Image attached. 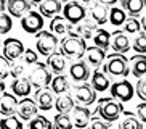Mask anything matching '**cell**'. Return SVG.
Instances as JSON below:
<instances>
[{"instance_id": "3957f363", "label": "cell", "mask_w": 146, "mask_h": 129, "mask_svg": "<svg viewBox=\"0 0 146 129\" xmlns=\"http://www.w3.org/2000/svg\"><path fill=\"white\" fill-rule=\"evenodd\" d=\"M60 52L69 60H80L85 52V39L74 34H66L64 39H61V44H58Z\"/></svg>"}, {"instance_id": "f35d334b", "label": "cell", "mask_w": 146, "mask_h": 129, "mask_svg": "<svg viewBox=\"0 0 146 129\" xmlns=\"http://www.w3.org/2000/svg\"><path fill=\"white\" fill-rule=\"evenodd\" d=\"M133 92L138 95V99L141 100V102L146 100V79L143 76L138 79V82H137V86H135V89H133Z\"/></svg>"}, {"instance_id": "9c48e42d", "label": "cell", "mask_w": 146, "mask_h": 129, "mask_svg": "<svg viewBox=\"0 0 146 129\" xmlns=\"http://www.w3.org/2000/svg\"><path fill=\"white\" fill-rule=\"evenodd\" d=\"M43 28V16L37 11H27L21 18V29L27 34H37Z\"/></svg>"}, {"instance_id": "5bb4252c", "label": "cell", "mask_w": 146, "mask_h": 129, "mask_svg": "<svg viewBox=\"0 0 146 129\" xmlns=\"http://www.w3.org/2000/svg\"><path fill=\"white\" fill-rule=\"evenodd\" d=\"M92 71L88 68V63L85 60H76L71 66H69V76L72 77L74 82H85L88 81Z\"/></svg>"}, {"instance_id": "f1b7e54d", "label": "cell", "mask_w": 146, "mask_h": 129, "mask_svg": "<svg viewBox=\"0 0 146 129\" xmlns=\"http://www.w3.org/2000/svg\"><path fill=\"white\" fill-rule=\"evenodd\" d=\"M92 40L95 42L96 47L103 48V50H108L109 48V42H111V34L106 29H103V28H96L93 36H92Z\"/></svg>"}, {"instance_id": "7c38bea8", "label": "cell", "mask_w": 146, "mask_h": 129, "mask_svg": "<svg viewBox=\"0 0 146 129\" xmlns=\"http://www.w3.org/2000/svg\"><path fill=\"white\" fill-rule=\"evenodd\" d=\"M109 5L103 3V2H93L88 5V18L98 26H103L108 23V15H109Z\"/></svg>"}, {"instance_id": "83f0119b", "label": "cell", "mask_w": 146, "mask_h": 129, "mask_svg": "<svg viewBox=\"0 0 146 129\" xmlns=\"http://www.w3.org/2000/svg\"><path fill=\"white\" fill-rule=\"evenodd\" d=\"M50 89H52V92L56 95L64 94V92L69 90V79L63 73L56 74L55 77H52V81H50Z\"/></svg>"}, {"instance_id": "ac0fdd59", "label": "cell", "mask_w": 146, "mask_h": 129, "mask_svg": "<svg viewBox=\"0 0 146 129\" xmlns=\"http://www.w3.org/2000/svg\"><path fill=\"white\" fill-rule=\"evenodd\" d=\"M109 47H112V50L117 53H125L130 48V39L125 34L124 31H114L111 36V42Z\"/></svg>"}, {"instance_id": "ffe728a7", "label": "cell", "mask_w": 146, "mask_h": 129, "mask_svg": "<svg viewBox=\"0 0 146 129\" xmlns=\"http://www.w3.org/2000/svg\"><path fill=\"white\" fill-rule=\"evenodd\" d=\"M84 56H85V61L88 64H92L93 68H98L100 64H103L104 58H106V50L96 47H85V52H84Z\"/></svg>"}, {"instance_id": "e0dca14e", "label": "cell", "mask_w": 146, "mask_h": 129, "mask_svg": "<svg viewBox=\"0 0 146 129\" xmlns=\"http://www.w3.org/2000/svg\"><path fill=\"white\" fill-rule=\"evenodd\" d=\"M47 64H48V69L52 71L53 74H61L64 73L66 66H68V58H66L61 52H53L47 56Z\"/></svg>"}, {"instance_id": "4fadbf2b", "label": "cell", "mask_w": 146, "mask_h": 129, "mask_svg": "<svg viewBox=\"0 0 146 129\" xmlns=\"http://www.w3.org/2000/svg\"><path fill=\"white\" fill-rule=\"evenodd\" d=\"M96 28H98V24H96V23H93L90 18L85 16L80 23L71 26V29H69L68 34L79 36V37H82V39H92V36H93V32H95V29H96Z\"/></svg>"}, {"instance_id": "f6af8a7d", "label": "cell", "mask_w": 146, "mask_h": 129, "mask_svg": "<svg viewBox=\"0 0 146 129\" xmlns=\"http://www.w3.org/2000/svg\"><path fill=\"white\" fill-rule=\"evenodd\" d=\"M76 2H79V3H80V5H84V7H85V8H87V7H88V5H90V3H93L95 0H76Z\"/></svg>"}, {"instance_id": "c3c4849f", "label": "cell", "mask_w": 146, "mask_h": 129, "mask_svg": "<svg viewBox=\"0 0 146 129\" xmlns=\"http://www.w3.org/2000/svg\"><path fill=\"white\" fill-rule=\"evenodd\" d=\"M5 92V82H3V79H0V95Z\"/></svg>"}, {"instance_id": "ba28073f", "label": "cell", "mask_w": 146, "mask_h": 129, "mask_svg": "<svg viewBox=\"0 0 146 129\" xmlns=\"http://www.w3.org/2000/svg\"><path fill=\"white\" fill-rule=\"evenodd\" d=\"M63 16L71 24H77V23H80L87 16V8L84 5H80L79 2L71 0V2L64 3V7H63Z\"/></svg>"}, {"instance_id": "ee69618b", "label": "cell", "mask_w": 146, "mask_h": 129, "mask_svg": "<svg viewBox=\"0 0 146 129\" xmlns=\"http://www.w3.org/2000/svg\"><path fill=\"white\" fill-rule=\"evenodd\" d=\"M137 112H138V116H140V121L141 123H145L146 121V103H138V107H137Z\"/></svg>"}, {"instance_id": "681fc988", "label": "cell", "mask_w": 146, "mask_h": 129, "mask_svg": "<svg viewBox=\"0 0 146 129\" xmlns=\"http://www.w3.org/2000/svg\"><path fill=\"white\" fill-rule=\"evenodd\" d=\"M140 24H141V29H145V24H146V19H145V15H141V19H140Z\"/></svg>"}, {"instance_id": "5b68a950", "label": "cell", "mask_w": 146, "mask_h": 129, "mask_svg": "<svg viewBox=\"0 0 146 129\" xmlns=\"http://www.w3.org/2000/svg\"><path fill=\"white\" fill-rule=\"evenodd\" d=\"M35 68L29 73V82L31 86L39 89V87H45V86H50V81L53 77V73L47 68V63H40L39 60L35 61Z\"/></svg>"}, {"instance_id": "bcb514c9", "label": "cell", "mask_w": 146, "mask_h": 129, "mask_svg": "<svg viewBox=\"0 0 146 129\" xmlns=\"http://www.w3.org/2000/svg\"><path fill=\"white\" fill-rule=\"evenodd\" d=\"M7 10V0H0V13H3Z\"/></svg>"}, {"instance_id": "603a6c76", "label": "cell", "mask_w": 146, "mask_h": 129, "mask_svg": "<svg viewBox=\"0 0 146 129\" xmlns=\"http://www.w3.org/2000/svg\"><path fill=\"white\" fill-rule=\"evenodd\" d=\"M120 8L129 16H140L145 11V0H119Z\"/></svg>"}, {"instance_id": "f546056e", "label": "cell", "mask_w": 146, "mask_h": 129, "mask_svg": "<svg viewBox=\"0 0 146 129\" xmlns=\"http://www.w3.org/2000/svg\"><path fill=\"white\" fill-rule=\"evenodd\" d=\"M53 107L58 110V113H69L71 110H72L74 107V99H72V95H69V94H60L58 95V99L55 100V105Z\"/></svg>"}, {"instance_id": "484cf974", "label": "cell", "mask_w": 146, "mask_h": 129, "mask_svg": "<svg viewBox=\"0 0 146 129\" xmlns=\"http://www.w3.org/2000/svg\"><path fill=\"white\" fill-rule=\"evenodd\" d=\"M39 13L45 18H53L55 15L61 13L60 0H42L39 3Z\"/></svg>"}, {"instance_id": "7bdbcfd3", "label": "cell", "mask_w": 146, "mask_h": 129, "mask_svg": "<svg viewBox=\"0 0 146 129\" xmlns=\"http://www.w3.org/2000/svg\"><path fill=\"white\" fill-rule=\"evenodd\" d=\"M23 73H24V66H23V63H11V66H10V74H11V77H19L23 76Z\"/></svg>"}, {"instance_id": "e575fe53", "label": "cell", "mask_w": 146, "mask_h": 129, "mask_svg": "<svg viewBox=\"0 0 146 129\" xmlns=\"http://www.w3.org/2000/svg\"><path fill=\"white\" fill-rule=\"evenodd\" d=\"M124 26V32L125 34H137L138 31H141V24L135 16H129L125 18V21L122 23Z\"/></svg>"}, {"instance_id": "8d00e7d4", "label": "cell", "mask_w": 146, "mask_h": 129, "mask_svg": "<svg viewBox=\"0 0 146 129\" xmlns=\"http://www.w3.org/2000/svg\"><path fill=\"white\" fill-rule=\"evenodd\" d=\"M0 128H7V129H21L23 128V121L18 116L8 115L5 116L3 120H0Z\"/></svg>"}, {"instance_id": "d6a6232c", "label": "cell", "mask_w": 146, "mask_h": 129, "mask_svg": "<svg viewBox=\"0 0 146 129\" xmlns=\"http://www.w3.org/2000/svg\"><path fill=\"white\" fill-rule=\"evenodd\" d=\"M29 128L31 129H52L53 128V123L48 121L45 116H39L35 115L29 120Z\"/></svg>"}, {"instance_id": "8fae6325", "label": "cell", "mask_w": 146, "mask_h": 129, "mask_svg": "<svg viewBox=\"0 0 146 129\" xmlns=\"http://www.w3.org/2000/svg\"><path fill=\"white\" fill-rule=\"evenodd\" d=\"M23 53H24V47H23V42L18 40V39H7L3 42V48H2V55L10 61L13 63L18 58H21Z\"/></svg>"}, {"instance_id": "9a60e30c", "label": "cell", "mask_w": 146, "mask_h": 129, "mask_svg": "<svg viewBox=\"0 0 146 129\" xmlns=\"http://www.w3.org/2000/svg\"><path fill=\"white\" fill-rule=\"evenodd\" d=\"M37 105H35L34 99H29V97H23L19 102H18V110L16 115L21 121H29L32 116L37 115Z\"/></svg>"}, {"instance_id": "d590c367", "label": "cell", "mask_w": 146, "mask_h": 129, "mask_svg": "<svg viewBox=\"0 0 146 129\" xmlns=\"http://www.w3.org/2000/svg\"><path fill=\"white\" fill-rule=\"evenodd\" d=\"M137 37L133 40V44H130V47H133V50L138 52V53H145L146 52V32L145 29L138 31L137 32Z\"/></svg>"}, {"instance_id": "7dc6e473", "label": "cell", "mask_w": 146, "mask_h": 129, "mask_svg": "<svg viewBox=\"0 0 146 129\" xmlns=\"http://www.w3.org/2000/svg\"><path fill=\"white\" fill-rule=\"evenodd\" d=\"M100 2H103V3L109 5V7H112V5L116 3V2H119V0H100Z\"/></svg>"}, {"instance_id": "cb8c5ba5", "label": "cell", "mask_w": 146, "mask_h": 129, "mask_svg": "<svg viewBox=\"0 0 146 129\" xmlns=\"http://www.w3.org/2000/svg\"><path fill=\"white\" fill-rule=\"evenodd\" d=\"M11 92H13L16 97H29L31 90H32V86H31V82L27 77H15L13 82H11Z\"/></svg>"}, {"instance_id": "816d5d0a", "label": "cell", "mask_w": 146, "mask_h": 129, "mask_svg": "<svg viewBox=\"0 0 146 129\" xmlns=\"http://www.w3.org/2000/svg\"><path fill=\"white\" fill-rule=\"evenodd\" d=\"M61 3H68V2H71V0H60Z\"/></svg>"}, {"instance_id": "4316f807", "label": "cell", "mask_w": 146, "mask_h": 129, "mask_svg": "<svg viewBox=\"0 0 146 129\" xmlns=\"http://www.w3.org/2000/svg\"><path fill=\"white\" fill-rule=\"evenodd\" d=\"M90 86L93 87L96 92H104V90L109 89V86H111V82H109V77L106 76V74L103 73V71H93V73L90 74Z\"/></svg>"}, {"instance_id": "d6986e66", "label": "cell", "mask_w": 146, "mask_h": 129, "mask_svg": "<svg viewBox=\"0 0 146 129\" xmlns=\"http://www.w3.org/2000/svg\"><path fill=\"white\" fill-rule=\"evenodd\" d=\"M32 3L29 0H7V10L11 16L23 18L27 11H31Z\"/></svg>"}, {"instance_id": "60d3db41", "label": "cell", "mask_w": 146, "mask_h": 129, "mask_svg": "<svg viewBox=\"0 0 146 129\" xmlns=\"http://www.w3.org/2000/svg\"><path fill=\"white\" fill-rule=\"evenodd\" d=\"M10 61L5 58L2 53H0V79H3L5 81V77H8L10 74Z\"/></svg>"}, {"instance_id": "836d02e7", "label": "cell", "mask_w": 146, "mask_h": 129, "mask_svg": "<svg viewBox=\"0 0 146 129\" xmlns=\"http://www.w3.org/2000/svg\"><path fill=\"white\" fill-rule=\"evenodd\" d=\"M53 128L56 129H69L72 128V120L68 113H58L53 120Z\"/></svg>"}, {"instance_id": "6da1fadb", "label": "cell", "mask_w": 146, "mask_h": 129, "mask_svg": "<svg viewBox=\"0 0 146 129\" xmlns=\"http://www.w3.org/2000/svg\"><path fill=\"white\" fill-rule=\"evenodd\" d=\"M103 73L109 77H127L130 73L129 60L124 53H111L103 61Z\"/></svg>"}, {"instance_id": "7402d4cb", "label": "cell", "mask_w": 146, "mask_h": 129, "mask_svg": "<svg viewBox=\"0 0 146 129\" xmlns=\"http://www.w3.org/2000/svg\"><path fill=\"white\" fill-rule=\"evenodd\" d=\"M71 23L61 15H55L53 18H50V32H53L55 36H66L71 29Z\"/></svg>"}, {"instance_id": "1f68e13d", "label": "cell", "mask_w": 146, "mask_h": 129, "mask_svg": "<svg viewBox=\"0 0 146 129\" xmlns=\"http://www.w3.org/2000/svg\"><path fill=\"white\" fill-rule=\"evenodd\" d=\"M125 11L122 8H117V7H111L109 8V15H108V21L111 23L112 26H122V23L125 21Z\"/></svg>"}, {"instance_id": "ab89813d", "label": "cell", "mask_w": 146, "mask_h": 129, "mask_svg": "<svg viewBox=\"0 0 146 129\" xmlns=\"http://www.w3.org/2000/svg\"><path fill=\"white\" fill-rule=\"evenodd\" d=\"M88 124H90L93 129H108L109 126H111V123L104 121L103 118H100V116H92Z\"/></svg>"}, {"instance_id": "8992f818", "label": "cell", "mask_w": 146, "mask_h": 129, "mask_svg": "<svg viewBox=\"0 0 146 129\" xmlns=\"http://www.w3.org/2000/svg\"><path fill=\"white\" fill-rule=\"evenodd\" d=\"M72 95L76 99V102L80 103V105H85V107H90L92 103H95V100H96V90L87 81L79 82L77 86H74Z\"/></svg>"}, {"instance_id": "52a82bcc", "label": "cell", "mask_w": 146, "mask_h": 129, "mask_svg": "<svg viewBox=\"0 0 146 129\" xmlns=\"http://www.w3.org/2000/svg\"><path fill=\"white\" fill-rule=\"evenodd\" d=\"M109 92H111V97H114L116 100H119L122 103L132 100V97L135 95L133 86L127 79H120V81L114 82L112 86H109Z\"/></svg>"}, {"instance_id": "2e32d148", "label": "cell", "mask_w": 146, "mask_h": 129, "mask_svg": "<svg viewBox=\"0 0 146 129\" xmlns=\"http://www.w3.org/2000/svg\"><path fill=\"white\" fill-rule=\"evenodd\" d=\"M71 112H72V124L76 128H87L92 118V112L88 110V107L79 103V105H74Z\"/></svg>"}, {"instance_id": "7a4b0ae2", "label": "cell", "mask_w": 146, "mask_h": 129, "mask_svg": "<svg viewBox=\"0 0 146 129\" xmlns=\"http://www.w3.org/2000/svg\"><path fill=\"white\" fill-rule=\"evenodd\" d=\"M122 110H124L122 102L116 100L114 97H103V99H100L98 105H96V110L92 113V116H100L104 121L112 124L114 121L119 120Z\"/></svg>"}, {"instance_id": "f907efd6", "label": "cell", "mask_w": 146, "mask_h": 129, "mask_svg": "<svg viewBox=\"0 0 146 129\" xmlns=\"http://www.w3.org/2000/svg\"><path fill=\"white\" fill-rule=\"evenodd\" d=\"M29 2H31L32 5H39L40 2H42V0H29Z\"/></svg>"}, {"instance_id": "74e56055", "label": "cell", "mask_w": 146, "mask_h": 129, "mask_svg": "<svg viewBox=\"0 0 146 129\" xmlns=\"http://www.w3.org/2000/svg\"><path fill=\"white\" fill-rule=\"evenodd\" d=\"M13 28V21L8 13H0V36L8 34Z\"/></svg>"}, {"instance_id": "b9f144b4", "label": "cell", "mask_w": 146, "mask_h": 129, "mask_svg": "<svg viewBox=\"0 0 146 129\" xmlns=\"http://www.w3.org/2000/svg\"><path fill=\"white\" fill-rule=\"evenodd\" d=\"M23 60L26 64H34L37 61V53H35L32 48H24V53H23Z\"/></svg>"}, {"instance_id": "277c9868", "label": "cell", "mask_w": 146, "mask_h": 129, "mask_svg": "<svg viewBox=\"0 0 146 129\" xmlns=\"http://www.w3.org/2000/svg\"><path fill=\"white\" fill-rule=\"evenodd\" d=\"M58 36H55L50 31H43L40 29L37 34H35V47H37V52L43 56H48L50 53L58 48Z\"/></svg>"}, {"instance_id": "30bf717a", "label": "cell", "mask_w": 146, "mask_h": 129, "mask_svg": "<svg viewBox=\"0 0 146 129\" xmlns=\"http://www.w3.org/2000/svg\"><path fill=\"white\" fill-rule=\"evenodd\" d=\"M34 102H35V105H37L39 110L48 112V110H52L53 105H55V94L52 92V89L48 86L39 87V89H35Z\"/></svg>"}, {"instance_id": "44dd1931", "label": "cell", "mask_w": 146, "mask_h": 129, "mask_svg": "<svg viewBox=\"0 0 146 129\" xmlns=\"http://www.w3.org/2000/svg\"><path fill=\"white\" fill-rule=\"evenodd\" d=\"M18 110V99L15 94H3L0 95V115L8 116V115H15Z\"/></svg>"}, {"instance_id": "4dcf8cb0", "label": "cell", "mask_w": 146, "mask_h": 129, "mask_svg": "<svg viewBox=\"0 0 146 129\" xmlns=\"http://www.w3.org/2000/svg\"><path fill=\"white\" fill-rule=\"evenodd\" d=\"M120 115L125 116L124 121L120 123V129H141L143 128V123L141 121H138L132 112H124V110H122Z\"/></svg>"}, {"instance_id": "d4e9b609", "label": "cell", "mask_w": 146, "mask_h": 129, "mask_svg": "<svg viewBox=\"0 0 146 129\" xmlns=\"http://www.w3.org/2000/svg\"><path fill=\"white\" fill-rule=\"evenodd\" d=\"M129 66H130V73L133 74L135 77H141L146 74V58H145V53H137L133 55L129 61Z\"/></svg>"}, {"instance_id": "f5cc1de1", "label": "cell", "mask_w": 146, "mask_h": 129, "mask_svg": "<svg viewBox=\"0 0 146 129\" xmlns=\"http://www.w3.org/2000/svg\"><path fill=\"white\" fill-rule=\"evenodd\" d=\"M0 44H2V39H0Z\"/></svg>"}]
</instances>
